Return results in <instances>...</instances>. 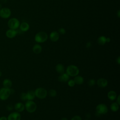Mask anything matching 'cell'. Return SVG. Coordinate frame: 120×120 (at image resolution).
Returning a JSON list of instances; mask_svg holds the SVG:
<instances>
[{"instance_id": "obj_20", "label": "cell", "mask_w": 120, "mask_h": 120, "mask_svg": "<svg viewBox=\"0 0 120 120\" xmlns=\"http://www.w3.org/2000/svg\"><path fill=\"white\" fill-rule=\"evenodd\" d=\"M56 71L59 74H61L65 72V68L64 66L61 64H58L55 67Z\"/></svg>"}, {"instance_id": "obj_32", "label": "cell", "mask_w": 120, "mask_h": 120, "mask_svg": "<svg viewBox=\"0 0 120 120\" xmlns=\"http://www.w3.org/2000/svg\"><path fill=\"white\" fill-rule=\"evenodd\" d=\"M7 109H8V110H9V111L13 109V106H12V105H8L7 106Z\"/></svg>"}, {"instance_id": "obj_19", "label": "cell", "mask_w": 120, "mask_h": 120, "mask_svg": "<svg viewBox=\"0 0 120 120\" xmlns=\"http://www.w3.org/2000/svg\"><path fill=\"white\" fill-rule=\"evenodd\" d=\"M117 93L114 90H110L107 93L108 98L112 101L114 100L117 98Z\"/></svg>"}, {"instance_id": "obj_28", "label": "cell", "mask_w": 120, "mask_h": 120, "mask_svg": "<svg viewBox=\"0 0 120 120\" xmlns=\"http://www.w3.org/2000/svg\"><path fill=\"white\" fill-rule=\"evenodd\" d=\"M58 33L61 35H64L66 33V30L63 28H60L58 30Z\"/></svg>"}, {"instance_id": "obj_12", "label": "cell", "mask_w": 120, "mask_h": 120, "mask_svg": "<svg viewBox=\"0 0 120 120\" xmlns=\"http://www.w3.org/2000/svg\"><path fill=\"white\" fill-rule=\"evenodd\" d=\"M49 37H50V39L52 41L56 42L59 39V37H60L59 33H58V32L56 31H53L50 33Z\"/></svg>"}, {"instance_id": "obj_36", "label": "cell", "mask_w": 120, "mask_h": 120, "mask_svg": "<svg viewBox=\"0 0 120 120\" xmlns=\"http://www.w3.org/2000/svg\"><path fill=\"white\" fill-rule=\"evenodd\" d=\"M60 120H68L66 117H63V118H62Z\"/></svg>"}, {"instance_id": "obj_15", "label": "cell", "mask_w": 120, "mask_h": 120, "mask_svg": "<svg viewBox=\"0 0 120 120\" xmlns=\"http://www.w3.org/2000/svg\"><path fill=\"white\" fill-rule=\"evenodd\" d=\"M26 97L27 100H32L35 98V91L32 90H30L26 93Z\"/></svg>"}, {"instance_id": "obj_11", "label": "cell", "mask_w": 120, "mask_h": 120, "mask_svg": "<svg viewBox=\"0 0 120 120\" xmlns=\"http://www.w3.org/2000/svg\"><path fill=\"white\" fill-rule=\"evenodd\" d=\"M17 34V32L16 30L9 29L6 32V36L9 38H14L16 36Z\"/></svg>"}, {"instance_id": "obj_27", "label": "cell", "mask_w": 120, "mask_h": 120, "mask_svg": "<svg viewBox=\"0 0 120 120\" xmlns=\"http://www.w3.org/2000/svg\"><path fill=\"white\" fill-rule=\"evenodd\" d=\"M20 98L23 101H25L27 100V97H26V93L22 92L20 95Z\"/></svg>"}, {"instance_id": "obj_39", "label": "cell", "mask_w": 120, "mask_h": 120, "mask_svg": "<svg viewBox=\"0 0 120 120\" xmlns=\"http://www.w3.org/2000/svg\"><path fill=\"white\" fill-rule=\"evenodd\" d=\"M1 8V5L0 4V9Z\"/></svg>"}, {"instance_id": "obj_3", "label": "cell", "mask_w": 120, "mask_h": 120, "mask_svg": "<svg viewBox=\"0 0 120 120\" xmlns=\"http://www.w3.org/2000/svg\"><path fill=\"white\" fill-rule=\"evenodd\" d=\"M12 94L10 88H2L0 89V99L2 100H7Z\"/></svg>"}, {"instance_id": "obj_37", "label": "cell", "mask_w": 120, "mask_h": 120, "mask_svg": "<svg viewBox=\"0 0 120 120\" xmlns=\"http://www.w3.org/2000/svg\"><path fill=\"white\" fill-rule=\"evenodd\" d=\"M117 15H118V17H120V10H118V11Z\"/></svg>"}, {"instance_id": "obj_25", "label": "cell", "mask_w": 120, "mask_h": 120, "mask_svg": "<svg viewBox=\"0 0 120 120\" xmlns=\"http://www.w3.org/2000/svg\"><path fill=\"white\" fill-rule=\"evenodd\" d=\"M96 83V81L93 79H91L89 80L88 82V84L90 86H93L95 85Z\"/></svg>"}, {"instance_id": "obj_6", "label": "cell", "mask_w": 120, "mask_h": 120, "mask_svg": "<svg viewBox=\"0 0 120 120\" xmlns=\"http://www.w3.org/2000/svg\"><path fill=\"white\" fill-rule=\"evenodd\" d=\"M20 22L16 18H12L10 19L8 22V25L9 29L16 30L19 27Z\"/></svg>"}, {"instance_id": "obj_14", "label": "cell", "mask_w": 120, "mask_h": 120, "mask_svg": "<svg viewBox=\"0 0 120 120\" xmlns=\"http://www.w3.org/2000/svg\"><path fill=\"white\" fill-rule=\"evenodd\" d=\"M15 109L17 112H22L25 108L24 105L21 102H18L15 105Z\"/></svg>"}, {"instance_id": "obj_35", "label": "cell", "mask_w": 120, "mask_h": 120, "mask_svg": "<svg viewBox=\"0 0 120 120\" xmlns=\"http://www.w3.org/2000/svg\"><path fill=\"white\" fill-rule=\"evenodd\" d=\"M106 43H108L110 42L111 41V39L110 38H106Z\"/></svg>"}, {"instance_id": "obj_9", "label": "cell", "mask_w": 120, "mask_h": 120, "mask_svg": "<svg viewBox=\"0 0 120 120\" xmlns=\"http://www.w3.org/2000/svg\"><path fill=\"white\" fill-rule=\"evenodd\" d=\"M21 115L19 112H15L11 113L8 116V120H21Z\"/></svg>"}, {"instance_id": "obj_33", "label": "cell", "mask_w": 120, "mask_h": 120, "mask_svg": "<svg viewBox=\"0 0 120 120\" xmlns=\"http://www.w3.org/2000/svg\"><path fill=\"white\" fill-rule=\"evenodd\" d=\"M0 120H8V119L5 116H2L0 117Z\"/></svg>"}, {"instance_id": "obj_17", "label": "cell", "mask_w": 120, "mask_h": 120, "mask_svg": "<svg viewBox=\"0 0 120 120\" xmlns=\"http://www.w3.org/2000/svg\"><path fill=\"white\" fill-rule=\"evenodd\" d=\"M19 27H20V30L22 31L25 32L29 30V29L30 28V25L27 22H23L21 24H20Z\"/></svg>"}, {"instance_id": "obj_1", "label": "cell", "mask_w": 120, "mask_h": 120, "mask_svg": "<svg viewBox=\"0 0 120 120\" xmlns=\"http://www.w3.org/2000/svg\"><path fill=\"white\" fill-rule=\"evenodd\" d=\"M66 73L70 76H75L79 74V69L77 67L74 65L68 66L66 68Z\"/></svg>"}, {"instance_id": "obj_24", "label": "cell", "mask_w": 120, "mask_h": 120, "mask_svg": "<svg viewBox=\"0 0 120 120\" xmlns=\"http://www.w3.org/2000/svg\"><path fill=\"white\" fill-rule=\"evenodd\" d=\"M49 95L51 97H54L57 95V91L54 89H51L49 91Z\"/></svg>"}, {"instance_id": "obj_8", "label": "cell", "mask_w": 120, "mask_h": 120, "mask_svg": "<svg viewBox=\"0 0 120 120\" xmlns=\"http://www.w3.org/2000/svg\"><path fill=\"white\" fill-rule=\"evenodd\" d=\"M11 14V10L8 8H3L0 9V16L2 18H8L10 16Z\"/></svg>"}, {"instance_id": "obj_22", "label": "cell", "mask_w": 120, "mask_h": 120, "mask_svg": "<svg viewBox=\"0 0 120 120\" xmlns=\"http://www.w3.org/2000/svg\"><path fill=\"white\" fill-rule=\"evenodd\" d=\"M106 37L104 36H101L97 39V42L99 45H104L106 43Z\"/></svg>"}, {"instance_id": "obj_29", "label": "cell", "mask_w": 120, "mask_h": 120, "mask_svg": "<svg viewBox=\"0 0 120 120\" xmlns=\"http://www.w3.org/2000/svg\"><path fill=\"white\" fill-rule=\"evenodd\" d=\"M71 120H82V118L81 117L79 116V115H75V116H74L71 119Z\"/></svg>"}, {"instance_id": "obj_30", "label": "cell", "mask_w": 120, "mask_h": 120, "mask_svg": "<svg viewBox=\"0 0 120 120\" xmlns=\"http://www.w3.org/2000/svg\"><path fill=\"white\" fill-rule=\"evenodd\" d=\"M116 99H117L116 103L120 105V95H118V97L116 98Z\"/></svg>"}, {"instance_id": "obj_23", "label": "cell", "mask_w": 120, "mask_h": 120, "mask_svg": "<svg viewBox=\"0 0 120 120\" xmlns=\"http://www.w3.org/2000/svg\"><path fill=\"white\" fill-rule=\"evenodd\" d=\"M110 109L112 112H117L119 109V105L116 102L113 103L110 105Z\"/></svg>"}, {"instance_id": "obj_34", "label": "cell", "mask_w": 120, "mask_h": 120, "mask_svg": "<svg viewBox=\"0 0 120 120\" xmlns=\"http://www.w3.org/2000/svg\"><path fill=\"white\" fill-rule=\"evenodd\" d=\"M116 62H117V63L118 64H120V56H119V57H118V58L117 59V60H116Z\"/></svg>"}, {"instance_id": "obj_40", "label": "cell", "mask_w": 120, "mask_h": 120, "mask_svg": "<svg viewBox=\"0 0 120 120\" xmlns=\"http://www.w3.org/2000/svg\"></svg>"}, {"instance_id": "obj_13", "label": "cell", "mask_w": 120, "mask_h": 120, "mask_svg": "<svg viewBox=\"0 0 120 120\" xmlns=\"http://www.w3.org/2000/svg\"><path fill=\"white\" fill-rule=\"evenodd\" d=\"M69 79V76L67 73H63L58 77V80L61 82H67Z\"/></svg>"}, {"instance_id": "obj_21", "label": "cell", "mask_w": 120, "mask_h": 120, "mask_svg": "<svg viewBox=\"0 0 120 120\" xmlns=\"http://www.w3.org/2000/svg\"><path fill=\"white\" fill-rule=\"evenodd\" d=\"M3 85L5 88H10L12 85V82L10 79H4L3 81Z\"/></svg>"}, {"instance_id": "obj_18", "label": "cell", "mask_w": 120, "mask_h": 120, "mask_svg": "<svg viewBox=\"0 0 120 120\" xmlns=\"http://www.w3.org/2000/svg\"><path fill=\"white\" fill-rule=\"evenodd\" d=\"M74 81L75 82V84L81 85L83 83L84 79L82 76L77 75L75 77L74 79Z\"/></svg>"}, {"instance_id": "obj_16", "label": "cell", "mask_w": 120, "mask_h": 120, "mask_svg": "<svg viewBox=\"0 0 120 120\" xmlns=\"http://www.w3.org/2000/svg\"><path fill=\"white\" fill-rule=\"evenodd\" d=\"M42 48L39 44H35L32 47V51L35 54H39L42 52Z\"/></svg>"}, {"instance_id": "obj_7", "label": "cell", "mask_w": 120, "mask_h": 120, "mask_svg": "<svg viewBox=\"0 0 120 120\" xmlns=\"http://www.w3.org/2000/svg\"><path fill=\"white\" fill-rule=\"evenodd\" d=\"M108 110L107 105L104 104H99L96 107V112L100 115L106 114L108 112Z\"/></svg>"}, {"instance_id": "obj_31", "label": "cell", "mask_w": 120, "mask_h": 120, "mask_svg": "<svg viewBox=\"0 0 120 120\" xmlns=\"http://www.w3.org/2000/svg\"><path fill=\"white\" fill-rule=\"evenodd\" d=\"M91 43H90V42H87V43H86V46L87 48H89V47H90L91 46Z\"/></svg>"}, {"instance_id": "obj_4", "label": "cell", "mask_w": 120, "mask_h": 120, "mask_svg": "<svg viewBox=\"0 0 120 120\" xmlns=\"http://www.w3.org/2000/svg\"><path fill=\"white\" fill-rule=\"evenodd\" d=\"M34 91H35V96L40 99L45 98H46L47 95V90L43 88H41V87L38 88L35 90Z\"/></svg>"}, {"instance_id": "obj_2", "label": "cell", "mask_w": 120, "mask_h": 120, "mask_svg": "<svg viewBox=\"0 0 120 120\" xmlns=\"http://www.w3.org/2000/svg\"><path fill=\"white\" fill-rule=\"evenodd\" d=\"M34 38L36 42L42 43L47 40L48 38V35L47 33L44 31H40L36 34Z\"/></svg>"}, {"instance_id": "obj_26", "label": "cell", "mask_w": 120, "mask_h": 120, "mask_svg": "<svg viewBox=\"0 0 120 120\" xmlns=\"http://www.w3.org/2000/svg\"><path fill=\"white\" fill-rule=\"evenodd\" d=\"M68 84L69 87H73L75 85V82L74 80L71 79V80H69L68 81Z\"/></svg>"}, {"instance_id": "obj_10", "label": "cell", "mask_w": 120, "mask_h": 120, "mask_svg": "<svg viewBox=\"0 0 120 120\" xmlns=\"http://www.w3.org/2000/svg\"><path fill=\"white\" fill-rule=\"evenodd\" d=\"M97 84L98 86L100 88H103L107 86L108 84V81L105 78H99L97 81Z\"/></svg>"}, {"instance_id": "obj_5", "label": "cell", "mask_w": 120, "mask_h": 120, "mask_svg": "<svg viewBox=\"0 0 120 120\" xmlns=\"http://www.w3.org/2000/svg\"><path fill=\"white\" fill-rule=\"evenodd\" d=\"M24 106L26 111L30 113L34 112L37 109V105L32 100H27Z\"/></svg>"}, {"instance_id": "obj_38", "label": "cell", "mask_w": 120, "mask_h": 120, "mask_svg": "<svg viewBox=\"0 0 120 120\" xmlns=\"http://www.w3.org/2000/svg\"><path fill=\"white\" fill-rule=\"evenodd\" d=\"M1 75H2V73L1 71H0V77L1 76Z\"/></svg>"}]
</instances>
